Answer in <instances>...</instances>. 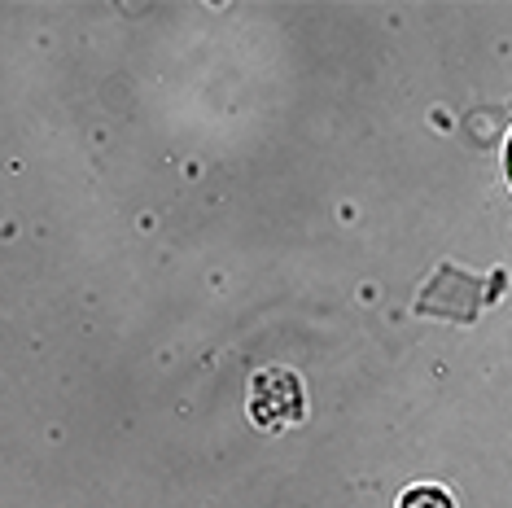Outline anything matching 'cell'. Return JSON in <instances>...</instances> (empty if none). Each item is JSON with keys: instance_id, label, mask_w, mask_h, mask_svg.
Listing matches in <instances>:
<instances>
[{"instance_id": "1", "label": "cell", "mask_w": 512, "mask_h": 508, "mask_svg": "<svg viewBox=\"0 0 512 508\" xmlns=\"http://www.w3.org/2000/svg\"><path fill=\"white\" fill-rule=\"evenodd\" d=\"M403 508H451V500L438 487H412L403 495Z\"/></svg>"}]
</instances>
